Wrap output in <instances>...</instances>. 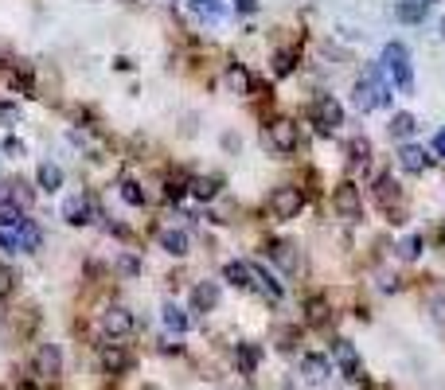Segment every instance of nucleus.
<instances>
[{
  "instance_id": "nucleus-14",
  "label": "nucleus",
  "mask_w": 445,
  "mask_h": 390,
  "mask_svg": "<svg viewBox=\"0 0 445 390\" xmlns=\"http://www.w3.org/2000/svg\"><path fill=\"white\" fill-rule=\"evenodd\" d=\"M222 277L238 289H254V273H250V262H227L222 265Z\"/></svg>"
},
{
  "instance_id": "nucleus-31",
  "label": "nucleus",
  "mask_w": 445,
  "mask_h": 390,
  "mask_svg": "<svg viewBox=\"0 0 445 390\" xmlns=\"http://www.w3.org/2000/svg\"><path fill=\"white\" fill-rule=\"evenodd\" d=\"M227 82H230V90H238V94H246V90H250V74H246L242 66H230Z\"/></svg>"
},
{
  "instance_id": "nucleus-37",
  "label": "nucleus",
  "mask_w": 445,
  "mask_h": 390,
  "mask_svg": "<svg viewBox=\"0 0 445 390\" xmlns=\"http://www.w3.org/2000/svg\"><path fill=\"white\" fill-rule=\"evenodd\" d=\"M184 192H188V184H184V180H176V176H172V180H168V192H164V195H168V199H180Z\"/></svg>"
},
{
  "instance_id": "nucleus-45",
  "label": "nucleus",
  "mask_w": 445,
  "mask_h": 390,
  "mask_svg": "<svg viewBox=\"0 0 445 390\" xmlns=\"http://www.w3.org/2000/svg\"><path fill=\"white\" fill-rule=\"evenodd\" d=\"M426 4H434V0H426Z\"/></svg>"
},
{
  "instance_id": "nucleus-20",
  "label": "nucleus",
  "mask_w": 445,
  "mask_h": 390,
  "mask_svg": "<svg viewBox=\"0 0 445 390\" xmlns=\"http://www.w3.org/2000/svg\"><path fill=\"white\" fill-rule=\"evenodd\" d=\"M375 199H379V207L391 211V203H399V184H394L391 176H379L375 180Z\"/></svg>"
},
{
  "instance_id": "nucleus-24",
  "label": "nucleus",
  "mask_w": 445,
  "mask_h": 390,
  "mask_svg": "<svg viewBox=\"0 0 445 390\" xmlns=\"http://www.w3.org/2000/svg\"><path fill=\"white\" fill-rule=\"evenodd\" d=\"M39 188H47V192H55V188H63V168L59 164H39Z\"/></svg>"
},
{
  "instance_id": "nucleus-2",
  "label": "nucleus",
  "mask_w": 445,
  "mask_h": 390,
  "mask_svg": "<svg viewBox=\"0 0 445 390\" xmlns=\"http://www.w3.org/2000/svg\"><path fill=\"white\" fill-rule=\"evenodd\" d=\"M262 145H266V148H274V153H282V156H290L293 148H297V125H293L290 118L270 121V129L262 133Z\"/></svg>"
},
{
  "instance_id": "nucleus-38",
  "label": "nucleus",
  "mask_w": 445,
  "mask_h": 390,
  "mask_svg": "<svg viewBox=\"0 0 445 390\" xmlns=\"http://www.w3.org/2000/svg\"><path fill=\"white\" fill-rule=\"evenodd\" d=\"M0 246H4V250H20V242H16V235H8V230H0Z\"/></svg>"
},
{
  "instance_id": "nucleus-1",
  "label": "nucleus",
  "mask_w": 445,
  "mask_h": 390,
  "mask_svg": "<svg viewBox=\"0 0 445 390\" xmlns=\"http://www.w3.org/2000/svg\"><path fill=\"white\" fill-rule=\"evenodd\" d=\"M383 63H387V71H391V78H394V86L402 90V94H410L414 90V74H410V51H406V43H387L383 47Z\"/></svg>"
},
{
  "instance_id": "nucleus-22",
  "label": "nucleus",
  "mask_w": 445,
  "mask_h": 390,
  "mask_svg": "<svg viewBox=\"0 0 445 390\" xmlns=\"http://www.w3.org/2000/svg\"><path fill=\"white\" fill-rule=\"evenodd\" d=\"M270 258H274L282 270H297V254H293V246L290 242H270Z\"/></svg>"
},
{
  "instance_id": "nucleus-9",
  "label": "nucleus",
  "mask_w": 445,
  "mask_h": 390,
  "mask_svg": "<svg viewBox=\"0 0 445 390\" xmlns=\"http://www.w3.org/2000/svg\"><path fill=\"white\" fill-rule=\"evenodd\" d=\"M59 371H63V351H59V344H44L36 351V375L44 379V383H51V379H59Z\"/></svg>"
},
{
  "instance_id": "nucleus-7",
  "label": "nucleus",
  "mask_w": 445,
  "mask_h": 390,
  "mask_svg": "<svg viewBox=\"0 0 445 390\" xmlns=\"http://www.w3.org/2000/svg\"><path fill=\"white\" fill-rule=\"evenodd\" d=\"M332 355H336V363H340V371L352 379V383H364V363H359V355H356V347L348 344V339H336L332 344Z\"/></svg>"
},
{
  "instance_id": "nucleus-32",
  "label": "nucleus",
  "mask_w": 445,
  "mask_h": 390,
  "mask_svg": "<svg viewBox=\"0 0 445 390\" xmlns=\"http://www.w3.org/2000/svg\"><path fill=\"white\" fill-rule=\"evenodd\" d=\"M293 66H297V55L293 51H277L274 55V74H290Z\"/></svg>"
},
{
  "instance_id": "nucleus-43",
  "label": "nucleus",
  "mask_w": 445,
  "mask_h": 390,
  "mask_svg": "<svg viewBox=\"0 0 445 390\" xmlns=\"http://www.w3.org/2000/svg\"><path fill=\"white\" fill-rule=\"evenodd\" d=\"M0 121H16V110H12V106H0Z\"/></svg>"
},
{
  "instance_id": "nucleus-35",
  "label": "nucleus",
  "mask_w": 445,
  "mask_h": 390,
  "mask_svg": "<svg viewBox=\"0 0 445 390\" xmlns=\"http://www.w3.org/2000/svg\"><path fill=\"white\" fill-rule=\"evenodd\" d=\"M12 289H16V273L8 265H0V297H12Z\"/></svg>"
},
{
  "instance_id": "nucleus-19",
  "label": "nucleus",
  "mask_w": 445,
  "mask_h": 390,
  "mask_svg": "<svg viewBox=\"0 0 445 390\" xmlns=\"http://www.w3.org/2000/svg\"><path fill=\"white\" fill-rule=\"evenodd\" d=\"M258 359H262V351L254 344H238L235 347V363L242 367V375H254V371H258Z\"/></svg>"
},
{
  "instance_id": "nucleus-5",
  "label": "nucleus",
  "mask_w": 445,
  "mask_h": 390,
  "mask_svg": "<svg viewBox=\"0 0 445 390\" xmlns=\"http://www.w3.org/2000/svg\"><path fill=\"white\" fill-rule=\"evenodd\" d=\"M301 207H305L301 188H274V195H270L274 219H293V215H301Z\"/></svg>"
},
{
  "instance_id": "nucleus-4",
  "label": "nucleus",
  "mask_w": 445,
  "mask_h": 390,
  "mask_svg": "<svg viewBox=\"0 0 445 390\" xmlns=\"http://www.w3.org/2000/svg\"><path fill=\"white\" fill-rule=\"evenodd\" d=\"M387 102H391V94H387V86L375 78V74H367V78L356 82V110L359 113L375 110V106H387Z\"/></svg>"
},
{
  "instance_id": "nucleus-6",
  "label": "nucleus",
  "mask_w": 445,
  "mask_h": 390,
  "mask_svg": "<svg viewBox=\"0 0 445 390\" xmlns=\"http://www.w3.org/2000/svg\"><path fill=\"white\" fill-rule=\"evenodd\" d=\"M312 121H317L320 129H336V125H344V106L336 102L332 94H320L317 102H312Z\"/></svg>"
},
{
  "instance_id": "nucleus-12",
  "label": "nucleus",
  "mask_w": 445,
  "mask_h": 390,
  "mask_svg": "<svg viewBox=\"0 0 445 390\" xmlns=\"http://www.w3.org/2000/svg\"><path fill=\"white\" fill-rule=\"evenodd\" d=\"M399 164H402V172H410V176H422V172H426V164H430V156H426V148L406 145V148L399 153Z\"/></svg>"
},
{
  "instance_id": "nucleus-3",
  "label": "nucleus",
  "mask_w": 445,
  "mask_h": 390,
  "mask_svg": "<svg viewBox=\"0 0 445 390\" xmlns=\"http://www.w3.org/2000/svg\"><path fill=\"white\" fill-rule=\"evenodd\" d=\"M332 211L340 215V219L356 222L359 215H364V199H359V188L344 180V184H340V188H336V192H332Z\"/></svg>"
},
{
  "instance_id": "nucleus-23",
  "label": "nucleus",
  "mask_w": 445,
  "mask_h": 390,
  "mask_svg": "<svg viewBox=\"0 0 445 390\" xmlns=\"http://www.w3.org/2000/svg\"><path fill=\"white\" fill-rule=\"evenodd\" d=\"M188 188H192L195 199H215L219 195V176H195Z\"/></svg>"
},
{
  "instance_id": "nucleus-8",
  "label": "nucleus",
  "mask_w": 445,
  "mask_h": 390,
  "mask_svg": "<svg viewBox=\"0 0 445 390\" xmlns=\"http://www.w3.org/2000/svg\"><path fill=\"white\" fill-rule=\"evenodd\" d=\"M133 324H137V320H133V312H129V309H121V304H113V309H106V312H102V332H106L110 339L129 336V332H133Z\"/></svg>"
},
{
  "instance_id": "nucleus-33",
  "label": "nucleus",
  "mask_w": 445,
  "mask_h": 390,
  "mask_svg": "<svg viewBox=\"0 0 445 390\" xmlns=\"http://www.w3.org/2000/svg\"><path fill=\"white\" fill-rule=\"evenodd\" d=\"M399 254H402V258H406V262H414L418 254H422V238H418V235H410L406 242L399 246Z\"/></svg>"
},
{
  "instance_id": "nucleus-42",
  "label": "nucleus",
  "mask_w": 445,
  "mask_h": 390,
  "mask_svg": "<svg viewBox=\"0 0 445 390\" xmlns=\"http://www.w3.org/2000/svg\"><path fill=\"white\" fill-rule=\"evenodd\" d=\"M434 317H438L441 324H445V297H441V301H434Z\"/></svg>"
},
{
  "instance_id": "nucleus-18",
  "label": "nucleus",
  "mask_w": 445,
  "mask_h": 390,
  "mask_svg": "<svg viewBox=\"0 0 445 390\" xmlns=\"http://www.w3.org/2000/svg\"><path fill=\"white\" fill-rule=\"evenodd\" d=\"M301 371H305V379H309V383H320V379L328 375V359L324 355H301Z\"/></svg>"
},
{
  "instance_id": "nucleus-16",
  "label": "nucleus",
  "mask_w": 445,
  "mask_h": 390,
  "mask_svg": "<svg viewBox=\"0 0 445 390\" xmlns=\"http://www.w3.org/2000/svg\"><path fill=\"white\" fill-rule=\"evenodd\" d=\"M156 242H160L172 258H184V254H188V235H184V230H160Z\"/></svg>"
},
{
  "instance_id": "nucleus-29",
  "label": "nucleus",
  "mask_w": 445,
  "mask_h": 390,
  "mask_svg": "<svg viewBox=\"0 0 445 390\" xmlns=\"http://www.w3.org/2000/svg\"><path fill=\"white\" fill-rule=\"evenodd\" d=\"M348 156H352V164H367V160H371V140L356 137V140L348 145Z\"/></svg>"
},
{
  "instance_id": "nucleus-34",
  "label": "nucleus",
  "mask_w": 445,
  "mask_h": 390,
  "mask_svg": "<svg viewBox=\"0 0 445 390\" xmlns=\"http://www.w3.org/2000/svg\"><path fill=\"white\" fill-rule=\"evenodd\" d=\"M12 199H16V203H20V207H28V203H31V199H36V195H31V188L24 184V180H16V184H12Z\"/></svg>"
},
{
  "instance_id": "nucleus-21",
  "label": "nucleus",
  "mask_w": 445,
  "mask_h": 390,
  "mask_svg": "<svg viewBox=\"0 0 445 390\" xmlns=\"http://www.w3.org/2000/svg\"><path fill=\"white\" fill-rule=\"evenodd\" d=\"M250 273H254V285H258L262 293L270 297V301H282V285H277V281L270 277V273L262 270V265H250Z\"/></svg>"
},
{
  "instance_id": "nucleus-10",
  "label": "nucleus",
  "mask_w": 445,
  "mask_h": 390,
  "mask_svg": "<svg viewBox=\"0 0 445 390\" xmlns=\"http://www.w3.org/2000/svg\"><path fill=\"white\" fill-rule=\"evenodd\" d=\"M98 359H102V367L110 371V375H121V371L133 367V359H129V351L121 344H102L98 347Z\"/></svg>"
},
{
  "instance_id": "nucleus-27",
  "label": "nucleus",
  "mask_w": 445,
  "mask_h": 390,
  "mask_svg": "<svg viewBox=\"0 0 445 390\" xmlns=\"http://www.w3.org/2000/svg\"><path fill=\"white\" fill-rule=\"evenodd\" d=\"M414 129H418L414 113H394V118H391V133H394V137H410Z\"/></svg>"
},
{
  "instance_id": "nucleus-28",
  "label": "nucleus",
  "mask_w": 445,
  "mask_h": 390,
  "mask_svg": "<svg viewBox=\"0 0 445 390\" xmlns=\"http://www.w3.org/2000/svg\"><path fill=\"white\" fill-rule=\"evenodd\" d=\"M164 324H168V328L180 336V332H188V317L176 309V304H164Z\"/></svg>"
},
{
  "instance_id": "nucleus-39",
  "label": "nucleus",
  "mask_w": 445,
  "mask_h": 390,
  "mask_svg": "<svg viewBox=\"0 0 445 390\" xmlns=\"http://www.w3.org/2000/svg\"><path fill=\"white\" fill-rule=\"evenodd\" d=\"M4 153H12V156L20 153V156H24V145H20V140H16V137H8V140H4Z\"/></svg>"
},
{
  "instance_id": "nucleus-17",
  "label": "nucleus",
  "mask_w": 445,
  "mask_h": 390,
  "mask_svg": "<svg viewBox=\"0 0 445 390\" xmlns=\"http://www.w3.org/2000/svg\"><path fill=\"white\" fill-rule=\"evenodd\" d=\"M16 242H20V250H39V246H44V230H39L31 219H24V222H20V235H16Z\"/></svg>"
},
{
  "instance_id": "nucleus-11",
  "label": "nucleus",
  "mask_w": 445,
  "mask_h": 390,
  "mask_svg": "<svg viewBox=\"0 0 445 390\" xmlns=\"http://www.w3.org/2000/svg\"><path fill=\"white\" fill-rule=\"evenodd\" d=\"M219 304V281H200L192 289V309L195 312H211Z\"/></svg>"
},
{
  "instance_id": "nucleus-41",
  "label": "nucleus",
  "mask_w": 445,
  "mask_h": 390,
  "mask_svg": "<svg viewBox=\"0 0 445 390\" xmlns=\"http://www.w3.org/2000/svg\"><path fill=\"white\" fill-rule=\"evenodd\" d=\"M434 153H438V156H445V129L438 133V137H434Z\"/></svg>"
},
{
  "instance_id": "nucleus-13",
  "label": "nucleus",
  "mask_w": 445,
  "mask_h": 390,
  "mask_svg": "<svg viewBox=\"0 0 445 390\" xmlns=\"http://www.w3.org/2000/svg\"><path fill=\"white\" fill-rule=\"evenodd\" d=\"M63 219H67L71 227L90 222V199H86V195H71L67 203H63Z\"/></svg>"
},
{
  "instance_id": "nucleus-44",
  "label": "nucleus",
  "mask_w": 445,
  "mask_h": 390,
  "mask_svg": "<svg viewBox=\"0 0 445 390\" xmlns=\"http://www.w3.org/2000/svg\"><path fill=\"white\" fill-rule=\"evenodd\" d=\"M441 39H445V20H441Z\"/></svg>"
},
{
  "instance_id": "nucleus-15",
  "label": "nucleus",
  "mask_w": 445,
  "mask_h": 390,
  "mask_svg": "<svg viewBox=\"0 0 445 390\" xmlns=\"http://www.w3.org/2000/svg\"><path fill=\"white\" fill-rule=\"evenodd\" d=\"M426 12H430V4H426V0H399V4H394V16H399L402 24L426 20Z\"/></svg>"
},
{
  "instance_id": "nucleus-36",
  "label": "nucleus",
  "mask_w": 445,
  "mask_h": 390,
  "mask_svg": "<svg viewBox=\"0 0 445 390\" xmlns=\"http://www.w3.org/2000/svg\"><path fill=\"white\" fill-rule=\"evenodd\" d=\"M305 309H309V320H312V324H320V320H324V301H320V297H312Z\"/></svg>"
},
{
  "instance_id": "nucleus-25",
  "label": "nucleus",
  "mask_w": 445,
  "mask_h": 390,
  "mask_svg": "<svg viewBox=\"0 0 445 390\" xmlns=\"http://www.w3.org/2000/svg\"><path fill=\"white\" fill-rule=\"evenodd\" d=\"M24 215H20V203L16 199H0V230L4 227H20Z\"/></svg>"
},
{
  "instance_id": "nucleus-30",
  "label": "nucleus",
  "mask_w": 445,
  "mask_h": 390,
  "mask_svg": "<svg viewBox=\"0 0 445 390\" xmlns=\"http://www.w3.org/2000/svg\"><path fill=\"white\" fill-rule=\"evenodd\" d=\"M121 195H126V203L145 207V192H141V184H137V180H121Z\"/></svg>"
},
{
  "instance_id": "nucleus-26",
  "label": "nucleus",
  "mask_w": 445,
  "mask_h": 390,
  "mask_svg": "<svg viewBox=\"0 0 445 390\" xmlns=\"http://www.w3.org/2000/svg\"><path fill=\"white\" fill-rule=\"evenodd\" d=\"M192 12L203 20H222V4L219 0H192Z\"/></svg>"
},
{
  "instance_id": "nucleus-40",
  "label": "nucleus",
  "mask_w": 445,
  "mask_h": 390,
  "mask_svg": "<svg viewBox=\"0 0 445 390\" xmlns=\"http://www.w3.org/2000/svg\"><path fill=\"white\" fill-rule=\"evenodd\" d=\"M238 12H258V0H235Z\"/></svg>"
}]
</instances>
